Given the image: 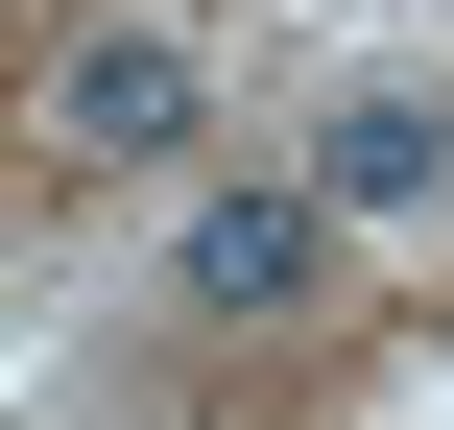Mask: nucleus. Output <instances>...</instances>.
Instances as JSON below:
<instances>
[{"label": "nucleus", "mask_w": 454, "mask_h": 430, "mask_svg": "<svg viewBox=\"0 0 454 430\" xmlns=\"http://www.w3.org/2000/svg\"><path fill=\"white\" fill-rule=\"evenodd\" d=\"M168 287L192 311H311L335 287V192H192L168 215Z\"/></svg>", "instance_id": "nucleus-1"}, {"label": "nucleus", "mask_w": 454, "mask_h": 430, "mask_svg": "<svg viewBox=\"0 0 454 430\" xmlns=\"http://www.w3.org/2000/svg\"><path fill=\"white\" fill-rule=\"evenodd\" d=\"M48 120H72V168H168V144H192V48H168V24H96V48L48 72Z\"/></svg>", "instance_id": "nucleus-2"}, {"label": "nucleus", "mask_w": 454, "mask_h": 430, "mask_svg": "<svg viewBox=\"0 0 454 430\" xmlns=\"http://www.w3.org/2000/svg\"><path fill=\"white\" fill-rule=\"evenodd\" d=\"M311 192H335V215H431V192H454V96H335Z\"/></svg>", "instance_id": "nucleus-3"}]
</instances>
